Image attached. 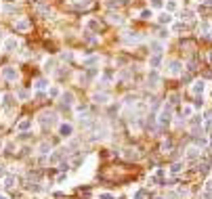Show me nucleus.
<instances>
[{
	"label": "nucleus",
	"instance_id": "58836bf2",
	"mask_svg": "<svg viewBox=\"0 0 212 199\" xmlns=\"http://www.w3.org/2000/svg\"><path fill=\"white\" fill-rule=\"evenodd\" d=\"M143 195H145V193H143V191H139V193L134 195V199H143Z\"/></svg>",
	"mask_w": 212,
	"mask_h": 199
},
{
	"label": "nucleus",
	"instance_id": "c9c22d12",
	"mask_svg": "<svg viewBox=\"0 0 212 199\" xmlns=\"http://www.w3.org/2000/svg\"><path fill=\"white\" fill-rule=\"evenodd\" d=\"M151 6H153V9H160V6H162V0H153Z\"/></svg>",
	"mask_w": 212,
	"mask_h": 199
},
{
	"label": "nucleus",
	"instance_id": "dca6fc26",
	"mask_svg": "<svg viewBox=\"0 0 212 199\" xmlns=\"http://www.w3.org/2000/svg\"><path fill=\"white\" fill-rule=\"evenodd\" d=\"M15 96H17L19 101H27V99H30V92H27L25 88H19V90H17V94H15Z\"/></svg>",
	"mask_w": 212,
	"mask_h": 199
},
{
	"label": "nucleus",
	"instance_id": "79ce46f5",
	"mask_svg": "<svg viewBox=\"0 0 212 199\" xmlns=\"http://www.w3.org/2000/svg\"><path fill=\"white\" fill-rule=\"evenodd\" d=\"M210 59H212V55H210Z\"/></svg>",
	"mask_w": 212,
	"mask_h": 199
},
{
	"label": "nucleus",
	"instance_id": "2f4dec72",
	"mask_svg": "<svg viewBox=\"0 0 212 199\" xmlns=\"http://www.w3.org/2000/svg\"><path fill=\"white\" fill-rule=\"evenodd\" d=\"M141 17H143V19H151L153 15H151V11H147V9H145V11L141 13Z\"/></svg>",
	"mask_w": 212,
	"mask_h": 199
},
{
	"label": "nucleus",
	"instance_id": "4be33fe9",
	"mask_svg": "<svg viewBox=\"0 0 212 199\" xmlns=\"http://www.w3.org/2000/svg\"><path fill=\"white\" fill-rule=\"evenodd\" d=\"M172 21V17L168 15V13H164V15H160V23H170Z\"/></svg>",
	"mask_w": 212,
	"mask_h": 199
},
{
	"label": "nucleus",
	"instance_id": "e433bc0d",
	"mask_svg": "<svg viewBox=\"0 0 212 199\" xmlns=\"http://www.w3.org/2000/svg\"><path fill=\"white\" fill-rule=\"evenodd\" d=\"M4 176H6V168L0 164V178H4Z\"/></svg>",
	"mask_w": 212,
	"mask_h": 199
},
{
	"label": "nucleus",
	"instance_id": "a19ab883",
	"mask_svg": "<svg viewBox=\"0 0 212 199\" xmlns=\"http://www.w3.org/2000/svg\"><path fill=\"white\" fill-rule=\"evenodd\" d=\"M0 40H2V36H0Z\"/></svg>",
	"mask_w": 212,
	"mask_h": 199
},
{
	"label": "nucleus",
	"instance_id": "412c9836",
	"mask_svg": "<svg viewBox=\"0 0 212 199\" xmlns=\"http://www.w3.org/2000/svg\"><path fill=\"white\" fill-rule=\"evenodd\" d=\"M160 61H162V59H160V55H153V57H151V61H149V65H151L153 69H155V67L160 65Z\"/></svg>",
	"mask_w": 212,
	"mask_h": 199
},
{
	"label": "nucleus",
	"instance_id": "7ed1b4c3",
	"mask_svg": "<svg viewBox=\"0 0 212 199\" xmlns=\"http://www.w3.org/2000/svg\"><path fill=\"white\" fill-rule=\"evenodd\" d=\"M15 99H17L15 94H9V92H4L2 96H0V107H2L4 111H11L13 107L17 105V101H15Z\"/></svg>",
	"mask_w": 212,
	"mask_h": 199
},
{
	"label": "nucleus",
	"instance_id": "0eeeda50",
	"mask_svg": "<svg viewBox=\"0 0 212 199\" xmlns=\"http://www.w3.org/2000/svg\"><path fill=\"white\" fill-rule=\"evenodd\" d=\"M17 46H19V40H17V38H9V40L4 42V50H6V53H13Z\"/></svg>",
	"mask_w": 212,
	"mask_h": 199
},
{
	"label": "nucleus",
	"instance_id": "cd10ccee",
	"mask_svg": "<svg viewBox=\"0 0 212 199\" xmlns=\"http://www.w3.org/2000/svg\"><path fill=\"white\" fill-rule=\"evenodd\" d=\"M53 65H55V61H50V59H48L46 63H44V69H46V71H50V69H55V67H53Z\"/></svg>",
	"mask_w": 212,
	"mask_h": 199
},
{
	"label": "nucleus",
	"instance_id": "20e7f679",
	"mask_svg": "<svg viewBox=\"0 0 212 199\" xmlns=\"http://www.w3.org/2000/svg\"><path fill=\"white\" fill-rule=\"evenodd\" d=\"M71 134H74V126L71 124H59V136H63V139H70Z\"/></svg>",
	"mask_w": 212,
	"mask_h": 199
},
{
	"label": "nucleus",
	"instance_id": "f03ea898",
	"mask_svg": "<svg viewBox=\"0 0 212 199\" xmlns=\"http://www.w3.org/2000/svg\"><path fill=\"white\" fill-rule=\"evenodd\" d=\"M0 76H2V80H6V82H17V80H19V71H17V67H13V65L2 67Z\"/></svg>",
	"mask_w": 212,
	"mask_h": 199
},
{
	"label": "nucleus",
	"instance_id": "393cba45",
	"mask_svg": "<svg viewBox=\"0 0 212 199\" xmlns=\"http://www.w3.org/2000/svg\"><path fill=\"white\" fill-rule=\"evenodd\" d=\"M27 189H30L32 193H40V191H42V187H40V185H27Z\"/></svg>",
	"mask_w": 212,
	"mask_h": 199
},
{
	"label": "nucleus",
	"instance_id": "5701e85b",
	"mask_svg": "<svg viewBox=\"0 0 212 199\" xmlns=\"http://www.w3.org/2000/svg\"><path fill=\"white\" fill-rule=\"evenodd\" d=\"M151 48H153V53H155V55H160V53H162V44H160V42H151Z\"/></svg>",
	"mask_w": 212,
	"mask_h": 199
},
{
	"label": "nucleus",
	"instance_id": "aec40b11",
	"mask_svg": "<svg viewBox=\"0 0 212 199\" xmlns=\"http://www.w3.org/2000/svg\"><path fill=\"white\" fill-rule=\"evenodd\" d=\"M4 187L6 189L15 187V178H13V176H4Z\"/></svg>",
	"mask_w": 212,
	"mask_h": 199
},
{
	"label": "nucleus",
	"instance_id": "ddd939ff",
	"mask_svg": "<svg viewBox=\"0 0 212 199\" xmlns=\"http://www.w3.org/2000/svg\"><path fill=\"white\" fill-rule=\"evenodd\" d=\"M166 122H170V107L166 105L164 111H162V115H160V124H166Z\"/></svg>",
	"mask_w": 212,
	"mask_h": 199
},
{
	"label": "nucleus",
	"instance_id": "1a4fd4ad",
	"mask_svg": "<svg viewBox=\"0 0 212 199\" xmlns=\"http://www.w3.org/2000/svg\"><path fill=\"white\" fill-rule=\"evenodd\" d=\"M65 155V149H59L57 153H53V155H48V162L50 164H57V162H61V157Z\"/></svg>",
	"mask_w": 212,
	"mask_h": 199
},
{
	"label": "nucleus",
	"instance_id": "a211bd4d",
	"mask_svg": "<svg viewBox=\"0 0 212 199\" xmlns=\"http://www.w3.org/2000/svg\"><path fill=\"white\" fill-rule=\"evenodd\" d=\"M158 82H160L158 73H155V71H151V73H149V86H158Z\"/></svg>",
	"mask_w": 212,
	"mask_h": 199
},
{
	"label": "nucleus",
	"instance_id": "2eb2a0df",
	"mask_svg": "<svg viewBox=\"0 0 212 199\" xmlns=\"http://www.w3.org/2000/svg\"><path fill=\"white\" fill-rule=\"evenodd\" d=\"M107 99H109L107 94H99V92H97V94H93V101H94V103H101V105H105V103H107Z\"/></svg>",
	"mask_w": 212,
	"mask_h": 199
},
{
	"label": "nucleus",
	"instance_id": "c85d7f7f",
	"mask_svg": "<svg viewBox=\"0 0 212 199\" xmlns=\"http://www.w3.org/2000/svg\"><path fill=\"white\" fill-rule=\"evenodd\" d=\"M191 113H193V107H191V105L183 107V115H191Z\"/></svg>",
	"mask_w": 212,
	"mask_h": 199
},
{
	"label": "nucleus",
	"instance_id": "f257e3e1",
	"mask_svg": "<svg viewBox=\"0 0 212 199\" xmlns=\"http://www.w3.org/2000/svg\"><path fill=\"white\" fill-rule=\"evenodd\" d=\"M38 124L40 126H55L57 124V113L55 111H42L38 115Z\"/></svg>",
	"mask_w": 212,
	"mask_h": 199
},
{
	"label": "nucleus",
	"instance_id": "a878e982",
	"mask_svg": "<svg viewBox=\"0 0 212 199\" xmlns=\"http://www.w3.org/2000/svg\"><path fill=\"white\" fill-rule=\"evenodd\" d=\"M109 19H111L114 23H122V17H120V15H116V13H111V15H109Z\"/></svg>",
	"mask_w": 212,
	"mask_h": 199
},
{
	"label": "nucleus",
	"instance_id": "b1692460",
	"mask_svg": "<svg viewBox=\"0 0 212 199\" xmlns=\"http://www.w3.org/2000/svg\"><path fill=\"white\" fill-rule=\"evenodd\" d=\"M191 17H193V13H191V11H183V13H181V19H183V21H189Z\"/></svg>",
	"mask_w": 212,
	"mask_h": 199
},
{
	"label": "nucleus",
	"instance_id": "f8f14e48",
	"mask_svg": "<svg viewBox=\"0 0 212 199\" xmlns=\"http://www.w3.org/2000/svg\"><path fill=\"white\" fill-rule=\"evenodd\" d=\"M204 88H206V84H204V82H195L193 86H191V90H193V94H195V96H200V94L204 92Z\"/></svg>",
	"mask_w": 212,
	"mask_h": 199
},
{
	"label": "nucleus",
	"instance_id": "c756f323",
	"mask_svg": "<svg viewBox=\"0 0 212 199\" xmlns=\"http://www.w3.org/2000/svg\"><path fill=\"white\" fill-rule=\"evenodd\" d=\"M99 199H116V197H114V193H101Z\"/></svg>",
	"mask_w": 212,
	"mask_h": 199
},
{
	"label": "nucleus",
	"instance_id": "9d476101",
	"mask_svg": "<svg viewBox=\"0 0 212 199\" xmlns=\"http://www.w3.org/2000/svg\"><path fill=\"white\" fill-rule=\"evenodd\" d=\"M61 103H63V105H74V94L71 92H61Z\"/></svg>",
	"mask_w": 212,
	"mask_h": 199
},
{
	"label": "nucleus",
	"instance_id": "473e14b6",
	"mask_svg": "<svg viewBox=\"0 0 212 199\" xmlns=\"http://www.w3.org/2000/svg\"><path fill=\"white\" fill-rule=\"evenodd\" d=\"M88 27H90V29H97V27H99V23H97V21H94V19H90V21H88Z\"/></svg>",
	"mask_w": 212,
	"mask_h": 199
},
{
	"label": "nucleus",
	"instance_id": "39448f33",
	"mask_svg": "<svg viewBox=\"0 0 212 199\" xmlns=\"http://www.w3.org/2000/svg\"><path fill=\"white\" fill-rule=\"evenodd\" d=\"M32 119L30 117H25V119H21V122H17V132H30V128H32Z\"/></svg>",
	"mask_w": 212,
	"mask_h": 199
},
{
	"label": "nucleus",
	"instance_id": "f704fd0d",
	"mask_svg": "<svg viewBox=\"0 0 212 199\" xmlns=\"http://www.w3.org/2000/svg\"><path fill=\"white\" fill-rule=\"evenodd\" d=\"M71 57H74L71 53H63V55H61V59H65V61H71Z\"/></svg>",
	"mask_w": 212,
	"mask_h": 199
},
{
	"label": "nucleus",
	"instance_id": "423d86ee",
	"mask_svg": "<svg viewBox=\"0 0 212 199\" xmlns=\"http://www.w3.org/2000/svg\"><path fill=\"white\" fill-rule=\"evenodd\" d=\"M15 29H17V32H27V29H30V21H27V19H17V21H15Z\"/></svg>",
	"mask_w": 212,
	"mask_h": 199
},
{
	"label": "nucleus",
	"instance_id": "6e6552de",
	"mask_svg": "<svg viewBox=\"0 0 212 199\" xmlns=\"http://www.w3.org/2000/svg\"><path fill=\"white\" fill-rule=\"evenodd\" d=\"M38 153H40V155H50V142L48 141L40 142V145H38Z\"/></svg>",
	"mask_w": 212,
	"mask_h": 199
},
{
	"label": "nucleus",
	"instance_id": "bb28decb",
	"mask_svg": "<svg viewBox=\"0 0 212 199\" xmlns=\"http://www.w3.org/2000/svg\"><path fill=\"white\" fill-rule=\"evenodd\" d=\"M124 155H126L128 159H132V157H137V151H134V149H126V153H124Z\"/></svg>",
	"mask_w": 212,
	"mask_h": 199
},
{
	"label": "nucleus",
	"instance_id": "9b49d317",
	"mask_svg": "<svg viewBox=\"0 0 212 199\" xmlns=\"http://www.w3.org/2000/svg\"><path fill=\"white\" fill-rule=\"evenodd\" d=\"M46 86H48V80H46V78H38V80L34 82V88H36V90H44Z\"/></svg>",
	"mask_w": 212,
	"mask_h": 199
},
{
	"label": "nucleus",
	"instance_id": "72a5a7b5",
	"mask_svg": "<svg viewBox=\"0 0 212 199\" xmlns=\"http://www.w3.org/2000/svg\"><path fill=\"white\" fill-rule=\"evenodd\" d=\"M65 178H67V174H65V172H61V174L57 176V182H63V180H65Z\"/></svg>",
	"mask_w": 212,
	"mask_h": 199
},
{
	"label": "nucleus",
	"instance_id": "4c0bfd02",
	"mask_svg": "<svg viewBox=\"0 0 212 199\" xmlns=\"http://www.w3.org/2000/svg\"><path fill=\"white\" fill-rule=\"evenodd\" d=\"M206 191H212V176L208 178V182H206Z\"/></svg>",
	"mask_w": 212,
	"mask_h": 199
},
{
	"label": "nucleus",
	"instance_id": "f3484780",
	"mask_svg": "<svg viewBox=\"0 0 212 199\" xmlns=\"http://www.w3.org/2000/svg\"><path fill=\"white\" fill-rule=\"evenodd\" d=\"M48 96H50V99H57V96H61V90L59 88H57V86H50V88H48Z\"/></svg>",
	"mask_w": 212,
	"mask_h": 199
},
{
	"label": "nucleus",
	"instance_id": "6ab92c4d",
	"mask_svg": "<svg viewBox=\"0 0 212 199\" xmlns=\"http://www.w3.org/2000/svg\"><path fill=\"white\" fill-rule=\"evenodd\" d=\"M181 170H183V164L177 162V164H172V168H170V174H178Z\"/></svg>",
	"mask_w": 212,
	"mask_h": 199
},
{
	"label": "nucleus",
	"instance_id": "4468645a",
	"mask_svg": "<svg viewBox=\"0 0 212 199\" xmlns=\"http://www.w3.org/2000/svg\"><path fill=\"white\" fill-rule=\"evenodd\" d=\"M168 67H170V73H174V76L181 73V63H178V61H170V63H168Z\"/></svg>",
	"mask_w": 212,
	"mask_h": 199
},
{
	"label": "nucleus",
	"instance_id": "7c9ffc66",
	"mask_svg": "<svg viewBox=\"0 0 212 199\" xmlns=\"http://www.w3.org/2000/svg\"><path fill=\"white\" fill-rule=\"evenodd\" d=\"M187 157H189V159H195V157H198V149H189Z\"/></svg>",
	"mask_w": 212,
	"mask_h": 199
},
{
	"label": "nucleus",
	"instance_id": "ea45409f",
	"mask_svg": "<svg viewBox=\"0 0 212 199\" xmlns=\"http://www.w3.org/2000/svg\"><path fill=\"white\" fill-rule=\"evenodd\" d=\"M0 199H9V197H6V195H4V193H0Z\"/></svg>",
	"mask_w": 212,
	"mask_h": 199
}]
</instances>
